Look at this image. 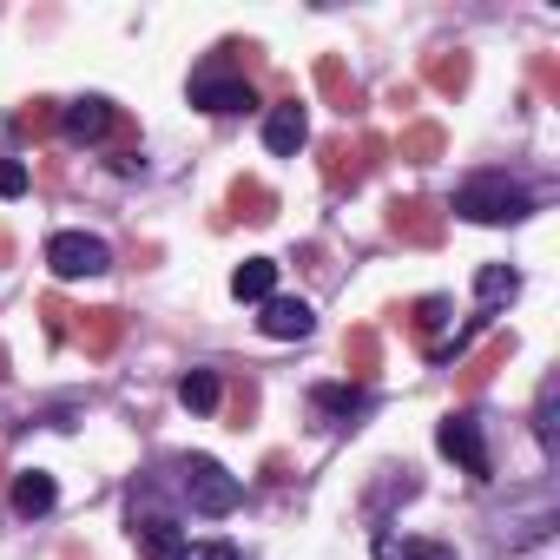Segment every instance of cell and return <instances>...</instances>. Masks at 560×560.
Instances as JSON below:
<instances>
[{
  "mask_svg": "<svg viewBox=\"0 0 560 560\" xmlns=\"http://www.w3.org/2000/svg\"><path fill=\"white\" fill-rule=\"evenodd\" d=\"M257 67H264L257 40H218L191 67V106H205V113H250L257 106Z\"/></svg>",
  "mask_w": 560,
  "mask_h": 560,
  "instance_id": "cell-1",
  "label": "cell"
},
{
  "mask_svg": "<svg viewBox=\"0 0 560 560\" xmlns=\"http://www.w3.org/2000/svg\"><path fill=\"white\" fill-rule=\"evenodd\" d=\"M435 448L462 468V475H475V481H488L494 475V455H488V435H481V416H468V409H448L442 416V429H435Z\"/></svg>",
  "mask_w": 560,
  "mask_h": 560,
  "instance_id": "cell-5",
  "label": "cell"
},
{
  "mask_svg": "<svg viewBox=\"0 0 560 560\" xmlns=\"http://www.w3.org/2000/svg\"><path fill=\"white\" fill-rule=\"evenodd\" d=\"M178 402H185V409H191V416H211V409H218V402H224V383H218V376H211V370H191V376H185V383H178Z\"/></svg>",
  "mask_w": 560,
  "mask_h": 560,
  "instance_id": "cell-25",
  "label": "cell"
},
{
  "mask_svg": "<svg viewBox=\"0 0 560 560\" xmlns=\"http://www.w3.org/2000/svg\"><path fill=\"white\" fill-rule=\"evenodd\" d=\"M383 224H389V237L396 244H416V250H435L442 237H448V211L435 205V198H389V211H383Z\"/></svg>",
  "mask_w": 560,
  "mask_h": 560,
  "instance_id": "cell-6",
  "label": "cell"
},
{
  "mask_svg": "<svg viewBox=\"0 0 560 560\" xmlns=\"http://www.w3.org/2000/svg\"><path fill=\"white\" fill-rule=\"evenodd\" d=\"M317 165H324V185L330 191H357L363 185V159L350 152V139H324L317 145Z\"/></svg>",
  "mask_w": 560,
  "mask_h": 560,
  "instance_id": "cell-19",
  "label": "cell"
},
{
  "mask_svg": "<svg viewBox=\"0 0 560 560\" xmlns=\"http://www.w3.org/2000/svg\"><path fill=\"white\" fill-rule=\"evenodd\" d=\"M527 73H534L540 100H560V67H553V54H534V60H527Z\"/></svg>",
  "mask_w": 560,
  "mask_h": 560,
  "instance_id": "cell-30",
  "label": "cell"
},
{
  "mask_svg": "<svg viewBox=\"0 0 560 560\" xmlns=\"http://www.w3.org/2000/svg\"><path fill=\"white\" fill-rule=\"evenodd\" d=\"M311 416H317L324 429H343V422L363 416V389H357V383H324V389H311Z\"/></svg>",
  "mask_w": 560,
  "mask_h": 560,
  "instance_id": "cell-14",
  "label": "cell"
},
{
  "mask_svg": "<svg viewBox=\"0 0 560 560\" xmlns=\"http://www.w3.org/2000/svg\"><path fill=\"white\" fill-rule=\"evenodd\" d=\"M376 475H383V481H376V488H370V501H363L376 521H383V508H389V501H409V494L422 488V475H416V468H376Z\"/></svg>",
  "mask_w": 560,
  "mask_h": 560,
  "instance_id": "cell-24",
  "label": "cell"
},
{
  "mask_svg": "<svg viewBox=\"0 0 560 560\" xmlns=\"http://www.w3.org/2000/svg\"><path fill=\"white\" fill-rule=\"evenodd\" d=\"M396 317H409V330L435 350V337L455 324V304H448V298H416V304H409V311H396Z\"/></svg>",
  "mask_w": 560,
  "mask_h": 560,
  "instance_id": "cell-23",
  "label": "cell"
},
{
  "mask_svg": "<svg viewBox=\"0 0 560 560\" xmlns=\"http://www.w3.org/2000/svg\"><path fill=\"white\" fill-rule=\"evenodd\" d=\"M0 383H8V350H0Z\"/></svg>",
  "mask_w": 560,
  "mask_h": 560,
  "instance_id": "cell-36",
  "label": "cell"
},
{
  "mask_svg": "<svg viewBox=\"0 0 560 560\" xmlns=\"http://www.w3.org/2000/svg\"><path fill=\"white\" fill-rule=\"evenodd\" d=\"M60 126H67V139H73V145H106V139H113V159L139 152V126H132L113 100H100V93H86V100L60 106Z\"/></svg>",
  "mask_w": 560,
  "mask_h": 560,
  "instance_id": "cell-3",
  "label": "cell"
},
{
  "mask_svg": "<svg viewBox=\"0 0 560 560\" xmlns=\"http://www.w3.org/2000/svg\"><path fill=\"white\" fill-rule=\"evenodd\" d=\"M224 218H237V224H270V218H277V191H270L257 172H237L231 191H224Z\"/></svg>",
  "mask_w": 560,
  "mask_h": 560,
  "instance_id": "cell-9",
  "label": "cell"
},
{
  "mask_svg": "<svg viewBox=\"0 0 560 560\" xmlns=\"http://www.w3.org/2000/svg\"><path fill=\"white\" fill-rule=\"evenodd\" d=\"M317 93H324V106H330V113H343V119H350V106H357V80H350L343 54H317Z\"/></svg>",
  "mask_w": 560,
  "mask_h": 560,
  "instance_id": "cell-18",
  "label": "cell"
},
{
  "mask_svg": "<svg viewBox=\"0 0 560 560\" xmlns=\"http://www.w3.org/2000/svg\"><path fill=\"white\" fill-rule=\"evenodd\" d=\"M132 540L145 547V560H178V553H185L172 514H139V508H132Z\"/></svg>",
  "mask_w": 560,
  "mask_h": 560,
  "instance_id": "cell-15",
  "label": "cell"
},
{
  "mask_svg": "<svg viewBox=\"0 0 560 560\" xmlns=\"http://www.w3.org/2000/svg\"><path fill=\"white\" fill-rule=\"evenodd\" d=\"M534 435H540V448H553V383H540V402H534Z\"/></svg>",
  "mask_w": 560,
  "mask_h": 560,
  "instance_id": "cell-32",
  "label": "cell"
},
{
  "mask_svg": "<svg viewBox=\"0 0 560 560\" xmlns=\"http://www.w3.org/2000/svg\"><path fill=\"white\" fill-rule=\"evenodd\" d=\"M40 330H47V343H67V337H73V304L47 291V298H40Z\"/></svg>",
  "mask_w": 560,
  "mask_h": 560,
  "instance_id": "cell-28",
  "label": "cell"
},
{
  "mask_svg": "<svg viewBox=\"0 0 560 560\" xmlns=\"http://www.w3.org/2000/svg\"><path fill=\"white\" fill-rule=\"evenodd\" d=\"M27 185H34V178H27V165H21V159H0V198H21Z\"/></svg>",
  "mask_w": 560,
  "mask_h": 560,
  "instance_id": "cell-33",
  "label": "cell"
},
{
  "mask_svg": "<svg viewBox=\"0 0 560 560\" xmlns=\"http://www.w3.org/2000/svg\"><path fill=\"white\" fill-rule=\"evenodd\" d=\"M178 475H185V494H191L198 514H231L244 501V481L218 455H178Z\"/></svg>",
  "mask_w": 560,
  "mask_h": 560,
  "instance_id": "cell-4",
  "label": "cell"
},
{
  "mask_svg": "<svg viewBox=\"0 0 560 560\" xmlns=\"http://www.w3.org/2000/svg\"><path fill=\"white\" fill-rule=\"evenodd\" d=\"M47 264L60 277H100V270H113V244L93 237V231H54L47 237Z\"/></svg>",
  "mask_w": 560,
  "mask_h": 560,
  "instance_id": "cell-7",
  "label": "cell"
},
{
  "mask_svg": "<svg viewBox=\"0 0 560 560\" xmlns=\"http://www.w3.org/2000/svg\"><path fill=\"white\" fill-rule=\"evenodd\" d=\"M422 80H429L442 100H462V93L475 86V54H462V47H435V54L422 60Z\"/></svg>",
  "mask_w": 560,
  "mask_h": 560,
  "instance_id": "cell-12",
  "label": "cell"
},
{
  "mask_svg": "<svg viewBox=\"0 0 560 560\" xmlns=\"http://www.w3.org/2000/svg\"><path fill=\"white\" fill-rule=\"evenodd\" d=\"M264 145H270L277 159H298V145H311V119H304L298 100H277V106L264 113Z\"/></svg>",
  "mask_w": 560,
  "mask_h": 560,
  "instance_id": "cell-11",
  "label": "cell"
},
{
  "mask_svg": "<svg viewBox=\"0 0 560 560\" xmlns=\"http://www.w3.org/2000/svg\"><path fill=\"white\" fill-rule=\"evenodd\" d=\"M357 159H363V178L383 172V165H389V139H383V132H363V139H357Z\"/></svg>",
  "mask_w": 560,
  "mask_h": 560,
  "instance_id": "cell-31",
  "label": "cell"
},
{
  "mask_svg": "<svg viewBox=\"0 0 560 560\" xmlns=\"http://www.w3.org/2000/svg\"><path fill=\"white\" fill-rule=\"evenodd\" d=\"M376 560H455L442 540H396V534H383L376 540Z\"/></svg>",
  "mask_w": 560,
  "mask_h": 560,
  "instance_id": "cell-26",
  "label": "cell"
},
{
  "mask_svg": "<svg viewBox=\"0 0 560 560\" xmlns=\"http://www.w3.org/2000/svg\"><path fill=\"white\" fill-rule=\"evenodd\" d=\"M60 126V100H21L14 113H8V132L14 139H47Z\"/></svg>",
  "mask_w": 560,
  "mask_h": 560,
  "instance_id": "cell-22",
  "label": "cell"
},
{
  "mask_svg": "<svg viewBox=\"0 0 560 560\" xmlns=\"http://www.w3.org/2000/svg\"><path fill=\"white\" fill-rule=\"evenodd\" d=\"M0 264H14V231H0Z\"/></svg>",
  "mask_w": 560,
  "mask_h": 560,
  "instance_id": "cell-35",
  "label": "cell"
},
{
  "mask_svg": "<svg viewBox=\"0 0 560 560\" xmlns=\"http://www.w3.org/2000/svg\"><path fill=\"white\" fill-rule=\"evenodd\" d=\"M178 560H237V547H231V540H198V547H185Z\"/></svg>",
  "mask_w": 560,
  "mask_h": 560,
  "instance_id": "cell-34",
  "label": "cell"
},
{
  "mask_svg": "<svg viewBox=\"0 0 560 560\" xmlns=\"http://www.w3.org/2000/svg\"><path fill=\"white\" fill-rule=\"evenodd\" d=\"M527 211H534V198L508 172H475L455 185V218H468V224H514Z\"/></svg>",
  "mask_w": 560,
  "mask_h": 560,
  "instance_id": "cell-2",
  "label": "cell"
},
{
  "mask_svg": "<svg viewBox=\"0 0 560 560\" xmlns=\"http://www.w3.org/2000/svg\"><path fill=\"white\" fill-rule=\"evenodd\" d=\"M231 298H237V304L277 298V264H270V257H244V264L231 270Z\"/></svg>",
  "mask_w": 560,
  "mask_h": 560,
  "instance_id": "cell-21",
  "label": "cell"
},
{
  "mask_svg": "<svg viewBox=\"0 0 560 560\" xmlns=\"http://www.w3.org/2000/svg\"><path fill=\"white\" fill-rule=\"evenodd\" d=\"M508 363H514V337L501 330V337H488V343L455 370V396H481V389L494 383V370H508Z\"/></svg>",
  "mask_w": 560,
  "mask_h": 560,
  "instance_id": "cell-10",
  "label": "cell"
},
{
  "mask_svg": "<svg viewBox=\"0 0 560 560\" xmlns=\"http://www.w3.org/2000/svg\"><path fill=\"white\" fill-rule=\"evenodd\" d=\"M442 152H448V132H442L435 119H409L402 139H396V159H402V165H435Z\"/></svg>",
  "mask_w": 560,
  "mask_h": 560,
  "instance_id": "cell-16",
  "label": "cell"
},
{
  "mask_svg": "<svg viewBox=\"0 0 560 560\" xmlns=\"http://www.w3.org/2000/svg\"><path fill=\"white\" fill-rule=\"evenodd\" d=\"M257 330H264L270 343H298V337H311V330H317V311H311L304 298H264Z\"/></svg>",
  "mask_w": 560,
  "mask_h": 560,
  "instance_id": "cell-8",
  "label": "cell"
},
{
  "mask_svg": "<svg viewBox=\"0 0 560 560\" xmlns=\"http://www.w3.org/2000/svg\"><path fill=\"white\" fill-rule=\"evenodd\" d=\"M514 291H521V277H514L508 264H481V270H475V298H481V304H501V298H514Z\"/></svg>",
  "mask_w": 560,
  "mask_h": 560,
  "instance_id": "cell-27",
  "label": "cell"
},
{
  "mask_svg": "<svg viewBox=\"0 0 560 560\" xmlns=\"http://www.w3.org/2000/svg\"><path fill=\"white\" fill-rule=\"evenodd\" d=\"M224 416H231V429H250L257 422V383L244 376L237 389H231V402H224Z\"/></svg>",
  "mask_w": 560,
  "mask_h": 560,
  "instance_id": "cell-29",
  "label": "cell"
},
{
  "mask_svg": "<svg viewBox=\"0 0 560 560\" xmlns=\"http://www.w3.org/2000/svg\"><path fill=\"white\" fill-rule=\"evenodd\" d=\"M73 317H80L73 330H80V350H86V357H113V350H119V337H126V311L100 304V311H73Z\"/></svg>",
  "mask_w": 560,
  "mask_h": 560,
  "instance_id": "cell-13",
  "label": "cell"
},
{
  "mask_svg": "<svg viewBox=\"0 0 560 560\" xmlns=\"http://www.w3.org/2000/svg\"><path fill=\"white\" fill-rule=\"evenodd\" d=\"M0 488H8V462H0Z\"/></svg>",
  "mask_w": 560,
  "mask_h": 560,
  "instance_id": "cell-37",
  "label": "cell"
},
{
  "mask_svg": "<svg viewBox=\"0 0 560 560\" xmlns=\"http://www.w3.org/2000/svg\"><path fill=\"white\" fill-rule=\"evenodd\" d=\"M54 501H60V488H54V475H47V468H27V475H14V514H21V521H40V514H54Z\"/></svg>",
  "mask_w": 560,
  "mask_h": 560,
  "instance_id": "cell-20",
  "label": "cell"
},
{
  "mask_svg": "<svg viewBox=\"0 0 560 560\" xmlns=\"http://www.w3.org/2000/svg\"><path fill=\"white\" fill-rule=\"evenodd\" d=\"M343 370H350V383H357V389L383 370V337H376V324H357V330L343 337Z\"/></svg>",
  "mask_w": 560,
  "mask_h": 560,
  "instance_id": "cell-17",
  "label": "cell"
}]
</instances>
